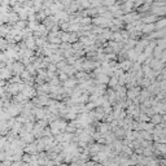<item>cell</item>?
I'll return each instance as SVG.
<instances>
[{
	"label": "cell",
	"instance_id": "obj_1",
	"mask_svg": "<svg viewBox=\"0 0 166 166\" xmlns=\"http://www.w3.org/2000/svg\"><path fill=\"white\" fill-rule=\"evenodd\" d=\"M156 30V25L155 23H144L143 28H141V31H143V34H150V32H153Z\"/></svg>",
	"mask_w": 166,
	"mask_h": 166
},
{
	"label": "cell",
	"instance_id": "obj_2",
	"mask_svg": "<svg viewBox=\"0 0 166 166\" xmlns=\"http://www.w3.org/2000/svg\"><path fill=\"white\" fill-rule=\"evenodd\" d=\"M155 25H156V30L165 29L166 28V16L165 17H158V20L155 22Z\"/></svg>",
	"mask_w": 166,
	"mask_h": 166
},
{
	"label": "cell",
	"instance_id": "obj_3",
	"mask_svg": "<svg viewBox=\"0 0 166 166\" xmlns=\"http://www.w3.org/2000/svg\"><path fill=\"white\" fill-rule=\"evenodd\" d=\"M162 52H164V49H161L158 46H156L155 48H153V52H152V56L156 57V59H161L162 57Z\"/></svg>",
	"mask_w": 166,
	"mask_h": 166
},
{
	"label": "cell",
	"instance_id": "obj_4",
	"mask_svg": "<svg viewBox=\"0 0 166 166\" xmlns=\"http://www.w3.org/2000/svg\"><path fill=\"white\" fill-rule=\"evenodd\" d=\"M150 121H152L155 125H158V123H161L162 122V114H160V113H156V114H153L152 117H150Z\"/></svg>",
	"mask_w": 166,
	"mask_h": 166
}]
</instances>
